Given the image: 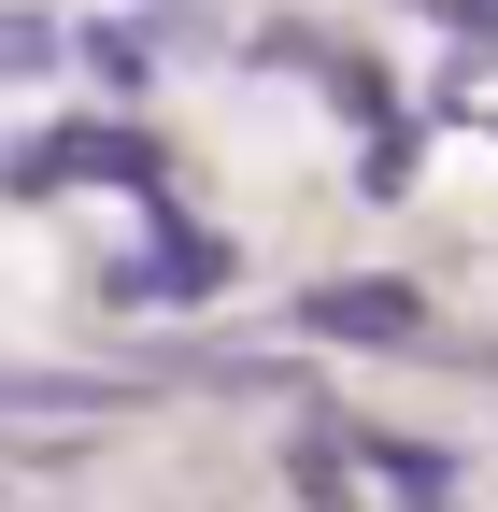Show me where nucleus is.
I'll return each instance as SVG.
<instances>
[{
  "mask_svg": "<svg viewBox=\"0 0 498 512\" xmlns=\"http://www.w3.org/2000/svg\"><path fill=\"white\" fill-rule=\"evenodd\" d=\"M370 470H385L413 512H442V484H456V456H427V441H385V456H370Z\"/></svg>",
  "mask_w": 498,
  "mask_h": 512,
  "instance_id": "nucleus-4",
  "label": "nucleus"
},
{
  "mask_svg": "<svg viewBox=\"0 0 498 512\" xmlns=\"http://www.w3.org/2000/svg\"><path fill=\"white\" fill-rule=\"evenodd\" d=\"M214 285H228V242L214 228H171L143 271H129V299H214Z\"/></svg>",
  "mask_w": 498,
  "mask_h": 512,
  "instance_id": "nucleus-3",
  "label": "nucleus"
},
{
  "mask_svg": "<svg viewBox=\"0 0 498 512\" xmlns=\"http://www.w3.org/2000/svg\"><path fill=\"white\" fill-rule=\"evenodd\" d=\"M143 171H157L143 128H57V143L15 157V185H143Z\"/></svg>",
  "mask_w": 498,
  "mask_h": 512,
  "instance_id": "nucleus-1",
  "label": "nucleus"
},
{
  "mask_svg": "<svg viewBox=\"0 0 498 512\" xmlns=\"http://www.w3.org/2000/svg\"><path fill=\"white\" fill-rule=\"evenodd\" d=\"M314 328H328V342H413L427 299H413V285H314Z\"/></svg>",
  "mask_w": 498,
  "mask_h": 512,
  "instance_id": "nucleus-2",
  "label": "nucleus"
},
{
  "mask_svg": "<svg viewBox=\"0 0 498 512\" xmlns=\"http://www.w3.org/2000/svg\"><path fill=\"white\" fill-rule=\"evenodd\" d=\"M43 57H57V29H43V15H0V72H43Z\"/></svg>",
  "mask_w": 498,
  "mask_h": 512,
  "instance_id": "nucleus-5",
  "label": "nucleus"
}]
</instances>
